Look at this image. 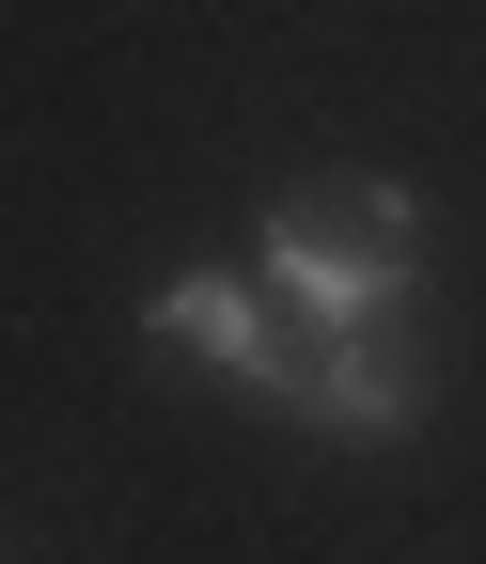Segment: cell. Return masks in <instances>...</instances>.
<instances>
[{"instance_id": "cell-1", "label": "cell", "mask_w": 486, "mask_h": 564, "mask_svg": "<svg viewBox=\"0 0 486 564\" xmlns=\"http://www.w3.org/2000/svg\"><path fill=\"white\" fill-rule=\"evenodd\" d=\"M267 299L299 329H408L424 299V204L392 173H314L267 204Z\"/></svg>"}, {"instance_id": "cell-2", "label": "cell", "mask_w": 486, "mask_h": 564, "mask_svg": "<svg viewBox=\"0 0 486 564\" xmlns=\"http://www.w3.org/2000/svg\"><path fill=\"white\" fill-rule=\"evenodd\" d=\"M299 440H408L424 423V345L408 329H299V377L267 392Z\"/></svg>"}, {"instance_id": "cell-3", "label": "cell", "mask_w": 486, "mask_h": 564, "mask_svg": "<svg viewBox=\"0 0 486 564\" xmlns=\"http://www.w3.org/2000/svg\"><path fill=\"white\" fill-rule=\"evenodd\" d=\"M173 361H220L236 392H283L299 377V345H283V299L267 282H236V267H188V282H158V314H142Z\"/></svg>"}]
</instances>
